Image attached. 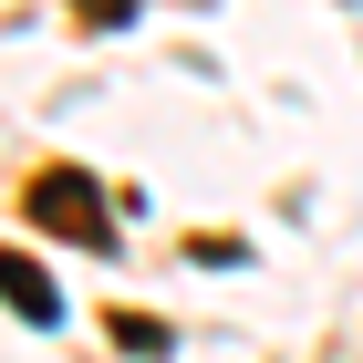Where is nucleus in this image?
<instances>
[{
  "label": "nucleus",
  "instance_id": "3",
  "mask_svg": "<svg viewBox=\"0 0 363 363\" xmlns=\"http://www.w3.org/2000/svg\"><path fill=\"white\" fill-rule=\"evenodd\" d=\"M114 342H125V353H167V322H145V311H125V322H114Z\"/></svg>",
  "mask_w": 363,
  "mask_h": 363
},
{
  "label": "nucleus",
  "instance_id": "2",
  "mask_svg": "<svg viewBox=\"0 0 363 363\" xmlns=\"http://www.w3.org/2000/svg\"><path fill=\"white\" fill-rule=\"evenodd\" d=\"M0 301L21 311V322H62V301H52V280L31 270V259H21V250H0Z\"/></svg>",
  "mask_w": 363,
  "mask_h": 363
},
{
  "label": "nucleus",
  "instance_id": "1",
  "mask_svg": "<svg viewBox=\"0 0 363 363\" xmlns=\"http://www.w3.org/2000/svg\"><path fill=\"white\" fill-rule=\"evenodd\" d=\"M31 218L52 228V239H73V250H114L104 197H94V177H73V167H42V177H31Z\"/></svg>",
  "mask_w": 363,
  "mask_h": 363
},
{
  "label": "nucleus",
  "instance_id": "4",
  "mask_svg": "<svg viewBox=\"0 0 363 363\" xmlns=\"http://www.w3.org/2000/svg\"><path fill=\"white\" fill-rule=\"evenodd\" d=\"M73 11H84V21H104V31H114V21H125V11H135V0H73Z\"/></svg>",
  "mask_w": 363,
  "mask_h": 363
}]
</instances>
